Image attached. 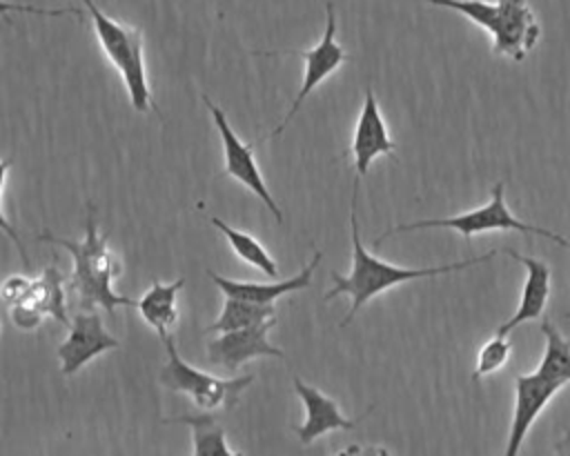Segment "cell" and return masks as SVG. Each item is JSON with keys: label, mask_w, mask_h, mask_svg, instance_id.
I'll list each match as a JSON object with an SVG mask.
<instances>
[{"label": "cell", "mask_w": 570, "mask_h": 456, "mask_svg": "<svg viewBox=\"0 0 570 456\" xmlns=\"http://www.w3.org/2000/svg\"><path fill=\"white\" fill-rule=\"evenodd\" d=\"M356 196H358V178L354 180V189H352V205H350V229H352V269L347 276H341L338 271H332V280L334 287L323 296V300H332L341 294H347L352 298V307L345 314V318L341 320V327H347L352 323V318L358 314V309L372 300L374 296L383 294L390 287H396L401 282L407 280H416V278H432L439 274H452V271H461L468 269L472 265H481L492 260L499 251L492 249L483 256H474L468 260H459V262H448V265H439V267H399L385 260H379L376 256H372L363 242H361V234H358V220H356Z\"/></svg>", "instance_id": "cell-1"}, {"label": "cell", "mask_w": 570, "mask_h": 456, "mask_svg": "<svg viewBox=\"0 0 570 456\" xmlns=\"http://www.w3.org/2000/svg\"><path fill=\"white\" fill-rule=\"evenodd\" d=\"M85 207L87 220L82 240H67L49 234L47 229L38 236V240L60 245L71 254L73 271L69 278V289L76 296L80 311H94L96 307H102L109 316H114L116 307H138V300L114 291V278L120 274V267L107 249V236L98 234L94 202L87 200Z\"/></svg>", "instance_id": "cell-2"}, {"label": "cell", "mask_w": 570, "mask_h": 456, "mask_svg": "<svg viewBox=\"0 0 570 456\" xmlns=\"http://www.w3.org/2000/svg\"><path fill=\"white\" fill-rule=\"evenodd\" d=\"M80 2L85 4V11L91 18V27L100 49L105 51L107 60L125 82L131 107L138 113H147L149 109L158 111L151 98L147 69H145L142 31L134 24H127L107 16L94 0H80Z\"/></svg>", "instance_id": "cell-3"}, {"label": "cell", "mask_w": 570, "mask_h": 456, "mask_svg": "<svg viewBox=\"0 0 570 456\" xmlns=\"http://www.w3.org/2000/svg\"><path fill=\"white\" fill-rule=\"evenodd\" d=\"M165 351H167V365L160 369V383L169 389V391H178V394H187L194 405L203 412H216V409H225L232 412L238 400L240 394L254 383V374H245V376H236V378H218L214 374H207L203 369L191 367L189 363H185L174 345V336L167 331L160 336Z\"/></svg>", "instance_id": "cell-4"}, {"label": "cell", "mask_w": 570, "mask_h": 456, "mask_svg": "<svg viewBox=\"0 0 570 456\" xmlns=\"http://www.w3.org/2000/svg\"><path fill=\"white\" fill-rule=\"evenodd\" d=\"M503 189L505 185L503 182H494L492 187V198L485 207H479V209H472V211H465V214H456V216H450V218H425V220H416V222H405V225H396L387 231H383L376 240H374V247H379L387 236L392 234H403V231H416V229H436V227H443V229H454L459 231L465 240H470L474 234H481V231H505V229H512V231H521V234H537V236H543L552 242L559 240V234H552L543 227H537V225H528L519 218L512 216V211L508 209L505 205V198H503Z\"/></svg>", "instance_id": "cell-5"}, {"label": "cell", "mask_w": 570, "mask_h": 456, "mask_svg": "<svg viewBox=\"0 0 570 456\" xmlns=\"http://www.w3.org/2000/svg\"><path fill=\"white\" fill-rule=\"evenodd\" d=\"M256 56H298L305 62L303 69V82L301 89L285 113V118L269 131V138H276L285 131V127L292 122V118L298 113L301 105L307 100V96L327 78L332 76L341 65L350 60L347 51L336 42V11L332 2H325V31L321 40L312 49H269V51H254Z\"/></svg>", "instance_id": "cell-6"}, {"label": "cell", "mask_w": 570, "mask_h": 456, "mask_svg": "<svg viewBox=\"0 0 570 456\" xmlns=\"http://www.w3.org/2000/svg\"><path fill=\"white\" fill-rule=\"evenodd\" d=\"M200 100L205 102V107L209 109L212 113V120L220 133V142H223V153H225V167L220 171V176H229L234 180H238L243 187H247L269 211L272 216L276 218V222H283V211L281 207L276 205L274 196L269 194L265 180H263V174L258 169V162L254 158V145L252 142H243L236 131L232 129V125L227 122V116L225 111L212 102L209 96L200 93Z\"/></svg>", "instance_id": "cell-7"}, {"label": "cell", "mask_w": 570, "mask_h": 456, "mask_svg": "<svg viewBox=\"0 0 570 456\" xmlns=\"http://www.w3.org/2000/svg\"><path fill=\"white\" fill-rule=\"evenodd\" d=\"M118 345H120V340L114 338L105 329L98 311H78L71 318L67 338L58 347L60 371L65 376H73L89 360H94L96 356H100V354H105L109 349H116Z\"/></svg>", "instance_id": "cell-8"}, {"label": "cell", "mask_w": 570, "mask_h": 456, "mask_svg": "<svg viewBox=\"0 0 570 456\" xmlns=\"http://www.w3.org/2000/svg\"><path fill=\"white\" fill-rule=\"evenodd\" d=\"M499 18L492 36V53L521 62L541 36L539 20L528 0H497Z\"/></svg>", "instance_id": "cell-9"}, {"label": "cell", "mask_w": 570, "mask_h": 456, "mask_svg": "<svg viewBox=\"0 0 570 456\" xmlns=\"http://www.w3.org/2000/svg\"><path fill=\"white\" fill-rule=\"evenodd\" d=\"M276 318L247 327V329H236V331H225L218 334L214 340L207 343V358L212 365H218L227 371H236L243 363L258 358V356H274V358H285V351L274 347L267 340L269 329L274 327Z\"/></svg>", "instance_id": "cell-10"}, {"label": "cell", "mask_w": 570, "mask_h": 456, "mask_svg": "<svg viewBox=\"0 0 570 456\" xmlns=\"http://www.w3.org/2000/svg\"><path fill=\"white\" fill-rule=\"evenodd\" d=\"M559 389H561L559 385L539 378L534 371L517 376V383H514V412H512V423H510V432H508L503 456H519L521 445H523L530 427L534 425V420L539 418L543 407L552 400V396Z\"/></svg>", "instance_id": "cell-11"}, {"label": "cell", "mask_w": 570, "mask_h": 456, "mask_svg": "<svg viewBox=\"0 0 570 456\" xmlns=\"http://www.w3.org/2000/svg\"><path fill=\"white\" fill-rule=\"evenodd\" d=\"M394 140L387 133L385 120L379 109V100L372 87H365L363 107L352 136V156L356 178H363L370 171V165L379 156H394Z\"/></svg>", "instance_id": "cell-12"}, {"label": "cell", "mask_w": 570, "mask_h": 456, "mask_svg": "<svg viewBox=\"0 0 570 456\" xmlns=\"http://www.w3.org/2000/svg\"><path fill=\"white\" fill-rule=\"evenodd\" d=\"M323 254L314 251L312 260L292 278L278 280V282H252V280H232L225 276H218L216 271L207 269V276L212 278V282L223 291L225 298H236V300H245L252 305H274L281 296L292 294V291H303L312 287V274L316 269V265L321 262Z\"/></svg>", "instance_id": "cell-13"}, {"label": "cell", "mask_w": 570, "mask_h": 456, "mask_svg": "<svg viewBox=\"0 0 570 456\" xmlns=\"http://www.w3.org/2000/svg\"><path fill=\"white\" fill-rule=\"evenodd\" d=\"M294 391L305 407L303 425L294 427L301 445H312L316 438L325 436L334 429H354L358 420L345 418L334 398L323 394L321 389L305 385L298 376H294Z\"/></svg>", "instance_id": "cell-14"}, {"label": "cell", "mask_w": 570, "mask_h": 456, "mask_svg": "<svg viewBox=\"0 0 570 456\" xmlns=\"http://www.w3.org/2000/svg\"><path fill=\"white\" fill-rule=\"evenodd\" d=\"M505 254L525 267V282H523V289H521V300H519V307H517L514 316L508 318L497 329V334H503V336H508L517 325H523L528 320H537L546 309V303L550 298V287H552L550 267L543 260L532 258V256H523L514 249H505Z\"/></svg>", "instance_id": "cell-15"}, {"label": "cell", "mask_w": 570, "mask_h": 456, "mask_svg": "<svg viewBox=\"0 0 570 456\" xmlns=\"http://www.w3.org/2000/svg\"><path fill=\"white\" fill-rule=\"evenodd\" d=\"M185 287V278H176L171 282L154 280L151 287L145 291V296L138 300V311L142 320L158 334H167L169 327L178 320V307L176 298L178 291Z\"/></svg>", "instance_id": "cell-16"}, {"label": "cell", "mask_w": 570, "mask_h": 456, "mask_svg": "<svg viewBox=\"0 0 570 456\" xmlns=\"http://www.w3.org/2000/svg\"><path fill=\"white\" fill-rule=\"evenodd\" d=\"M163 423H183L191 429V443L194 452L191 456H243V452H232L227 445L225 429L216 423L212 414H198V416H174L165 418Z\"/></svg>", "instance_id": "cell-17"}, {"label": "cell", "mask_w": 570, "mask_h": 456, "mask_svg": "<svg viewBox=\"0 0 570 456\" xmlns=\"http://www.w3.org/2000/svg\"><path fill=\"white\" fill-rule=\"evenodd\" d=\"M541 331L546 336V349L534 374L548 383L563 387L570 383V340L552 325L550 318H543Z\"/></svg>", "instance_id": "cell-18"}, {"label": "cell", "mask_w": 570, "mask_h": 456, "mask_svg": "<svg viewBox=\"0 0 570 456\" xmlns=\"http://www.w3.org/2000/svg\"><path fill=\"white\" fill-rule=\"evenodd\" d=\"M24 303L36 305L45 316L53 318L62 327H69L71 320L65 309V276L58 271L56 265L42 269L38 278H33L31 294Z\"/></svg>", "instance_id": "cell-19"}, {"label": "cell", "mask_w": 570, "mask_h": 456, "mask_svg": "<svg viewBox=\"0 0 570 456\" xmlns=\"http://www.w3.org/2000/svg\"><path fill=\"white\" fill-rule=\"evenodd\" d=\"M209 222L227 238V242H229V247H232V251L236 254L238 260H243V262L256 267V269L263 271L267 278H276V276H278V265H276V260L267 254V249H265L252 234L240 231V229L227 225L225 220H220V218H216V216H212Z\"/></svg>", "instance_id": "cell-20"}, {"label": "cell", "mask_w": 570, "mask_h": 456, "mask_svg": "<svg viewBox=\"0 0 570 456\" xmlns=\"http://www.w3.org/2000/svg\"><path fill=\"white\" fill-rule=\"evenodd\" d=\"M276 318V309L274 305H252L245 300H236V298H225L220 316L205 327L207 334H225V331H236V329H247L261 323H267Z\"/></svg>", "instance_id": "cell-21"}, {"label": "cell", "mask_w": 570, "mask_h": 456, "mask_svg": "<svg viewBox=\"0 0 570 456\" xmlns=\"http://www.w3.org/2000/svg\"><path fill=\"white\" fill-rule=\"evenodd\" d=\"M421 2L456 11V13L465 16L468 20H472L476 27L485 29L488 33H492L497 27V18H499L497 0L494 2H488V0H421Z\"/></svg>", "instance_id": "cell-22"}, {"label": "cell", "mask_w": 570, "mask_h": 456, "mask_svg": "<svg viewBox=\"0 0 570 456\" xmlns=\"http://www.w3.org/2000/svg\"><path fill=\"white\" fill-rule=\"evenodd\" d=\"M510 351H512V345L508 340V336L503 334H497L479 349V356H476V367L472 371V380H481L483 376L488 374H494L497 369H501L508 358H510Z\"/></svg>", "instance_id": "cell-23"}, {"label": "cell", "mask_w": 570, "mask_h": 456, "mask_svg": "<svg viewBox=\"0 0 570 456\" xmlns=\"http://www.w3.org/2000/svg\"><path fill=\"white\" fill-rule=\"evenodd\" d=\"M33 13V16H45V18H60V16H76L82 18V9H73V7H65V9H47V7H36V4H22V2H9V0H0V18L7 24H13L11 13Z\"/></svg>", "instance_id": "cell-24"}, {"label": "cell", "mask_w": 570, "mask_h": 456, "mask_svg": "<svg viewBox=\"0 0 570 456\" xmlns=\"http://www.w3.org/2000/svg\"><path fill=\"white\" fill-rule=\"evenodd\" d=\"M9 169H11V158H0V231H4V234L13 240V245L18 247L20 260H22L24 269L29 271V269H31V262H29L27 249H24V245H22V240H20V236H18V231H16V227L9 222V218H7L4 211H2V191H4V182H7Z\"/></svg>", "instance_id": "cell-25"}, {"label": "cell", "mask_w": 570, "mask_h": 456, "mask_svg": "<svg viewBox=\"0 0 570 456\" xmlns=\"http://www.w3.org/2000/svg\"><path fill=\"white\" fill-rule=\"evenodd\" d=\"M31 285H33V278L22 276V274H13V276L4 278L2 285H0L2 303L9 305V307H16V305L24 303L31 294Z\"/></svg>", "instance_id": "cell-26"}, {"label": "cell", "mask_w": 570, "mask_h": 456, "mask_svg": "<svg viewBox=\"0 0 570 456\" xmlns=\"http://www.w3.org/2000/svg\"><path fill=\"white\" fill-rule=\"evenodd\" d=\"M9 316H11V323L22 331L38 329L40 323L45 320V314L31 303H20L16 307H9Z\"/></svg>", "instance_id": "cell-27"}, {"label": "cell", "mask_w": 570, "mask_h": 456, "mask_svg": "<svg viewBox=\"0 0 570 456\" xmlns=\"http://www.w3.org/2000/svg\"><path fill=\"white\" fill-rule=\"evenodd\" d=\"M332 456H390V454L381 445H358V443H354V445H347V447H343L341 452H336Z\"/></svg>", "instance_id": "cell-28"}, {"label": "cell", "mask_w": 570, "mask_h": 456, "mask_svg": "<svg viewBox=\"0 0 570 456\" xmlns=\"http://www.w3.org/2000/svg\"><path fill=\"white\" fill-rule=\"evenodd\" d=\"M557 456H570V429H563V436L554 445Z\"/></svg>", "instance_id": "cell-29"}, {"label": "cell", "mask_w": 570, "mask_h": 456, "mask_svg": "<svg viewBox=\"0 0 570 456\" xmlns=\"http://www.w3.org/2000/svg\"><path fill=\"white\" fill-rule=\"evenodd\" d=\"M557 242H559V245H561V247H566V249H570V240H566V238H561V236H559V240H557Z\"/></svg>", "instance_id": "cell-30"}, {"label": "cell", "mask_w": 570, "mask_h": 456, "mask_svg": "<svg viewBox=\"0 0 570 456\" xmlns=\"http://www.w3.org/2000/svg\"><path fill=\"white\" fill-rule=\"evenodd\" d=\"M566 318H570V311H568V314H566Z\"/></svg>", "instance_id": "cell-31"}]
</instances>
